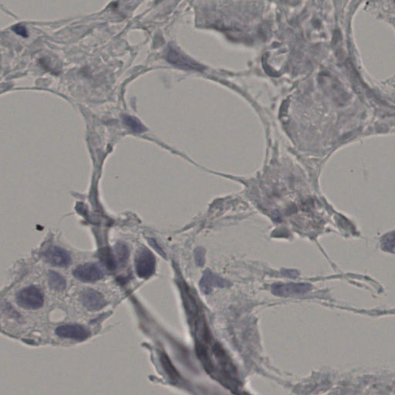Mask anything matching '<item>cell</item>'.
I'll return each mask as SVG.
<instances>
[{"mask_svg": "<svg viewBox=\"0 0 395 395\" xmlns=\"http://www.w3.org/2000/svg\"><path fill=\"white\" fill-rule=\"evenodd\" d=\"M161 360L162 365H163V367H165V371L168 373V375L170 376L171 378L177 380L179 376H178L176 370L174 369L172 363H171L170 361H169V358L165 354H162Z\"/></svg>", "mask_w": 395, "mask_h": 395, "instance_id": "obj_12", "label": "cell"}, {"mask_svg": "<svg viewBox=\"0 0 395 395\" xmlns=\"http://www.w3.org/2000/svg\"><path fill=\"white\" fill-rule=\"evenodd\" d=\"M76 279L85 283H93L103 279L104 272L102 266L94 262H87L77 266L73 272Z\"/></svg>", "mask_w": 395, "mask_h": 395, "instance_id": "obj_4", "label": "cell"}, {"mask_svg": "<svg viewBox=\"0 0 395 395\" xmlns=\"http://www.w3.org/2000/svg\"><path fill=\"white\" fill-rule=\"evenodd\" d=\"M17 302L23 309H37L44 304V295L40 289L30 286L17 292Z\"/></svg>", "mask_w": 395, "mask_h": 395, "instance_id": "obj_1", "label": "cell"}, {"mask_svg": "<svg viewBox=\"0 0 395 395\" xmlns=\"http://www.w3.org/2000/svg\"><path fill=\"white\" fill-rule=\"evenodd\" d=\"M311 289L312 286L307 283H277L272 286L271 291L275 296L289 297L307 293Z\"/></svg>", "mask_w": 395, "mask_h": 395, "instance_id": "obj_5", "label": "cell"}, {"mask_svg": "<svg viewBox=\"0 0 395 395\" xmlns=\"http://www.w3.org/2000/svg\"><path fill=\"white\" fill-rule=\"evenodd\" d=\"M13 30H14L16 33L19 34V35H21V36H25V37L27 36L26 29H25L23 26H17L13 28Z\"/></svg>", "mask_w": 395, "mask_h": 395, "instance_id": "obj_14", "label": "cell"}, {"mask_svg": "<svg viewBox=\"0 0 395 395\" xmlns=\"http://www.w3.org/2000/svg\"><path fill=\"white\" fill-rule=\"evenodd\" d=\"M149 242H150L151 245H152V246H153V247L155 248V249L156 251L158 252V253H159L160 254H161V255L162 256V257H165V254H164L163 251H162V250H161V248H160L159 246H158V245H157V242H156L155 241V240H150Z\"/></svg>", "mask_w": 395, "mask_h": 395, "instance_id": "obj_15", "label": "cell"}, {"mask_svg": "<svg viewBox=\"0 0 395 395\" xmlns=\"http://www.w3.org/2000/svg\"><path fill=\"white\" fill-rule=\"evenodd\" d=\"M229 285V281L214 274L209 270H206L204 272L203 277L201 279L199 287H200L202 292L207 295V294L212 292L213 289L216 287L223 288V287H228Z\"/></svg>", "mask_w": 395, "mask_h": 395, "instance_id": "obj_9", "label": "cell"}, {"mask_svg": "<svg viewBox=\"0 0 395 395\" xmlns=\"http://www.w3.org/2000/svg\"><path fill=\"white\" fill-rule=\"evenodd\" d=\"M156 259L149 249L141 247L135 257V270L139 277L148 279L155 271Z\"/></svg>", "mask_w": 395, "mask_h": 395, "instance_id": "obj_2", "label": "cell"}, {"mask_svg": "<svg viewBox=\"0 0 395 395\" xmlns=\"http://www.w3.org/2000/svg\"><path fill=\"white\" fill-rule=\"evenodd\" d=\"M195 259L198 266H203L205 262V250L203 248L199 247L195 249Z\"/></svg>", "mask_w": 395, "mask_h": 395, "instance_id": "obj_13", "label": "cell"}, {"mask_svg": "<svg viewBox=\"0 0 395 395\" xmlns=\"http://www.w3.org/2000/svg\"><path fill=\"white\" fill-rule=\"evenodd\" d=\"M123 121L131 131H133L136 134H141L147 131L145 126L135 117L130 116V115H124L123 116Z\"/></svg>", "mask_w": 395, "mask_h": 395, "instance_id": "obj_11", "label": "cell"}, {"mask_svg": "<svg viewBox=\"0 0 395 395\" xmlns=\"http://www.w3.org/2000/svg\"><path fill=\"white\" fill-rule=\"evenodd\" d=\"M81 301L84 307L90 311H97L107 305V301L101 292L88 289L81 293Z\"/></svg>", "mask_w": 395, "mask_h": 395, "instance_id": "obj_8", "label": "cell"}, {"mask_svg": "<svg viewBox=\"0 0 395 395\" xmlns=\"http://www.w3.org/2000/svg\"><path fill=\"white\" fill-rule=\"evenodd\" d=\"M50 287L56 291H63L66 288L67 282L63 275L54 271H50L48 274Z\"/></svg>", "mask_w": 395, "mask_h": 395, "instance_id": "obj_10", "label": "cell"}, {"mask_svg": "<svg viewBox=\"0 0 395 395\" xmlns=\"http://www.w3.org/2000/svg\"><path fill=\"white\" fill-rule=\"evenodd\" d=\"M55 332L59 337L77 341H83L90 336V331L79 324H65L56 328Z\"/></svg>", "mask_w": 395, "mask_h": 395, "instance_id": "obj_6", "label": "cell"}, {"mask_svg": "<svg viewBox=\"0 0 395 395\" xmlns=\"http://www.w3.org/2000/svg\"><path fill=\"white\" fill-rule=\"evenodd\" d=\"M46 262L57 267H67L71 263V257L68 252L61 248L52 247L46 250L43 254Z\"/></svg>", "mask_w": 395, "mask_h": 395, "instance_id": "obj_7", "label": "cell"}, {"mask_svg": "<svg viewBox=\"0 0 395 395\" xmlns=\"http://www.w3.org/2000/svg\"><path fill=\"white\" fill-rule=\"evenodd\" d=\"M166 60L170 64L175 66L180 69H189V70H198L202 71L204 67L197 63L195 60L190 58L187 55L178 49L177 47L171 46L167 49Z\"/></svg>", "mask_w": 395, "mask_h": 395, "instance_id": "obj_3", "label": "cell"}]
</instances>
